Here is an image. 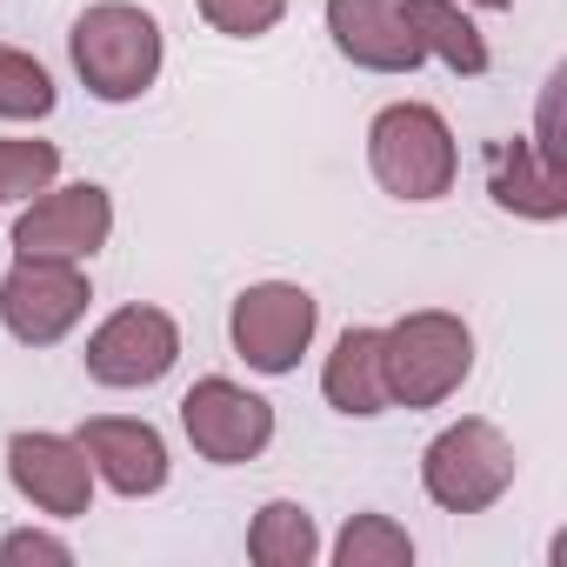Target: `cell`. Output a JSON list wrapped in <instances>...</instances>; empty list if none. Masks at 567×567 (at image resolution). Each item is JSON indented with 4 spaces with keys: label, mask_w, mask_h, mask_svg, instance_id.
I'll list each match as a JSON object with an SVG mask.
<instances>
[{
    "label": "cell",
    "mask_w": 567,
    "mask_h": 567,
    "mask_svg": "<svg viewBox=\"0 0 567 567\" xmlns=\"http://www.w3.org/2000/svg\"><path fill=\"white\" fill-rule=\"evenodd\" d=\"M68 54L94 101H141L161 81V21L134 0H94L68 34Z\"/></svg>",
    "instance_id": "cell-1"
},
{
    "label": "cell",
    "mask_w": 567,
    "mask_h": 567,
    "mask_svg": "<svg viewBox=\"0 0 567 567\" xmlns=\"http://www.w3.org/2000/svg\"><path fill=\"white\" fill-rule=\"evenodd\" d=\"M381 374L388 408H441L474 374V328L447 308L401 315L394 328H381Z\"/></svg>",
    "instance_id": "cell-2"
},
{
    "label": "cell",
    "mask_w": 567,
    "mask_h": 567,
    "mask_svg": "<svg viewBox=\"0 0 567 567\" xmlns=\"http://www.w3.org/2000/svg\"><path fill=\"white\" fill-rule=\"evenodd\" d=\"M368 167L394 200H441L461 174L454 127L427 101H394L368 127Z\"/></svg>",
    "instance_id": "cell-3"
},
{
    "label": "cell",
    "mask_w": 567,
    "mask_h": 567,
    "mask_svg": "<svg viewBox=\"0 0 567 567\" xmlns=\"http://www.w3.org/2000/svg\"><path fill=\"white\" fill-rule=\"evenodd\" d=\"M514 441L494 427V421H454L427 441L421 454V487L434 507L447 514H481L494 507L507 487H514Z\"/></svg>",
    "instance_id": "cell-4"
},
{
    "label": "cell",
    "mask_w": 567,
    "mask_h": 567,
    "mask_svg": "<svg viewBox=\"0 0 567 567\" xmlns=\"http://www.w3.org/2000/svg\"><path fill=\"white\" fill-rule=\"evenodd\" d=\"M94 288L81 260H48V254H21L8 274H0V328H8L21 348H54L81 328Z\"/></svg>",
    "instance_id": "cell-5"
},
{
    "label": "cell",
    "mask_w": 567,
    "mask_h": 567,
    "mask_svg": "<svg viewBox=\"0 0 567 567\" xmlns=\"http://www.w3.org/2000/svg\"><path fill=\"white\" fill-rule=\"evenodd\" d=\"M315 328H321V301L308 288H295V280H254V288H240V301L227 315L234 354L254 374H295Z\"/></svg>",
    "instance_id": "cell-6"
},
{
    "label": "cell",
    "mask_w": 567,
    "mask_h": 567,
    "mask_svg": "<svg viewBox=\"0 0 567 567\" xmlns=\"http://www.w3.org/2000/svg\"><path fill=\"white\" fill-rule=\"evenodd\" d=\"M181 427H187V441H194L200 461H214V467H240V461L267 454V441H274V408H267L260 394H247L240 381L207 374V381L187 388V401H181Z\"/></svg>",
    "instance_id": "cell-7"
},
{
    "label": "cell",
    "mask_w": 567,
    "mask_h": 567,
    "mask_svg": "<svg viewBox=\"0 0 567 567\" xmlns=\"http://www.w3.org/2000/svg\"><path fill=\"white\" fill-rule=\"evenodd\" d=\"M114 234V200L94 181L74 187H41L21 220H14V254H48V260H94Z\"/></svg>",
    "instance_id": "cell-8"
},
{
    "label": "cell",
    "mask_w": 567,
    "mask_h": 567,
    "mask_svg": "<svg viewBox=\"0 0 567 567\" xmlns=\"http://www.w3.org/2000/svg\"><path fill=\"white\" fill-rule=\"evenodd\" d=\"M87 374L101 388H154L181 361V328L161 308H121L87 334Z\"/></svg>",
    "instance_id": "cell-9"
},
{
    "label": "cell",
    "mask_w": 567,
    "mask_h": 567,
    "mask_svg": "<svg viewBox=\"0 0 567 567\" xmlns=\"http://www.w3.org/2000/svg\"><path fill=\"white\" fill-rule=\"evenodd\" d=\"M8 481L21 487V501H34L54 520H74L94 507V467H87L81 441H68V434H14Z\"/></svg>",
    "instance_id": "cell-10"
},
{
    "label": "cell",
    "mask_w": 567,
    "mask_h": 567,
    "mask_svg": "<svg viewBox=\"0 0 567 567\" xmlns=\"http://www.w3.org/2000/svg\"><path fill=\"white\" fill-rule=\"evenodd\" d=\"M81 454L94 467V481H107L114 494L141 501V494H161L167 487V441L154 421H121V414H94L81 421Z\"/></svg>",
    "instance_id": "cell-11"
},
{
    "label": "cell",
    "mask_w": 567,
    "mask_h": 567,
    "mask_svg": "<svg viewBox=\"0 0 567 567\" xmlns=\"http://www.w3.org/2000/svg\"><path fill=\"white\" fill-rule=\"evenodd\" d=\"M328 34H334L341 61H354L368 74H414L427 61L401 21V0H328Z\"/></svg>",
    "instance_id": "cell-12"
},
{
    "label": "cell",
    "mask_w": 567,
    "mask_h": 567,
    "mask_svg": "<svg viewBox=\"0 0 567 567\" xmlns=\"http://www.w3.org/2000/svg\"><path fill=\"white\" fill-rule=\"evenodd\" d=\"M487 194L520 220H560L567 214V167L534 134H514L487 154Z\"/></svg>",
    "instance_id": "cell-13"
},
{
    "label": "cell",
    "mask_w": 567,
    "mask_h": 567,
    "mask_svg": "<svg viewBox=\"0 0 567 567\" xmlns=\"http://www.w3.org/2000/svg\"><path fill=\"white\" fill-rule=\"evenodd\" d=\"M321 394L334 414L374 421L388 408V374H381V328H348L321 368Z\"/></svg>",
    "instance_id": "cell-14"
},
{
    "label": "cell",
    "mask_w": 567,
    "mask_h": 567,
    "mask_svg": "<svg viewBox=\"0 0 567 567\" xmlns=\"http://www.w3.org/2000/svg\"><path fill=\"white\" fill-rule=\"evenodd\" d=\"M401 21L421 54H434L447 74H487V34L454 8V0H401Z\"/></svg>",
    "instance_id": "cell-15"
},
{
    "label": "cell",
    "mask_w": 567,
    "mask_h": 567,
    "mask_svg": "<svg viewBox=\"0 0 567 567\" xmlns=\"http://www.w3.org/2000/svg\"><path fill=\"white\" fill-rule=\"evenodd\" d=\"M321 554V527L301 501H267L247 527V560L254 567H308Z\"/></svg>",
    "instance_id": "cell-16"
},
{
    "label": "cell",
    "mask_w": 567,
    "mask_h": 567,
    "mask_svg": "<svg viewBox=\"0 0 567 567\" xmlns=\"http://www.w3.org/2000/svg\"><path fill=\"white\" fill-rule=\"evenodd\" d=\"M334 560H341V567H408V560H414V540H408V527L388 520V514H354V520L341 527V540H334Z\"/></svg>",
    "instance_id": "cell-17"
},
{
    "label": "cell",
    "mask_w": 567,
    "mask_h": 567,
    "mask_svg": "<svg viewBox=\"0 0 567 567\" xmlns=\"http://www.w3.org/2000/svg\"><path fill=\"white\" fill-rule=\"evenodd\" d=\"M48 114H54V74L21 48H0V121H48Z\"/></svg>",
    "instance_id": "cell-18"
},
{
    "label": "cell",
    "mask_w": 567,
    "mask_h": 567,
    "mask_svg": "<svg viewBox=\"0 0 567 567\" xmlns=\"http://www.w3.org/2000/svg\"><path fill=\"white\" fill-rule=\"evenodd\" d=\"M54 174H61V147L54 141H0V207L34 200Z\"/></svg>",
    "instance_id": "cell-19"
},
{
    "label": "cell",
    "mask_w": 567,
    "mask_h": 567,
    "mask_svg": "<svg viewBox=\"0 0 567 567\" xmlns=\"http://www.w3.org/2000/svg\"><path fill=\"white\" fill-rule=\"evenodd\" d=\"M200 21L227 41H260L280 28V14H288V0H194Z\"/></svg>",
    "instance_id": "cell-20"
},
{
    "label": "cell",
    "mask_w": 567,
    "mask_h": 567,
    "mask_svg": "<svg viewBox=\"0 0 567 567\" xmlns=\"http://www.w3.org/2000/svg\"><path fill=\"white\" fill-rule=\"evenodd\" d=\"M0 560H8V567H28V560H54V567H68V560H74V547H68V540H54V534H41V527H21V534L0 540Z\"/></svg>",
    "instance_id": "cell-21"
},
{
    "label": "cell",
    "mask_w": 567,
    "mask_h": 567,
    "mask_svg": "<svg viewBox=\"0 0 567 567\" xmlns=\"http://www.w3.org/2000/svg\"><path fill=\"white\" fill-rule=\"evenodd\" d=\"M474 8H494V14H507V8H514V0H474Z\"/></svg>",
    "instance_id": "cell-22"
}]
</instances>
